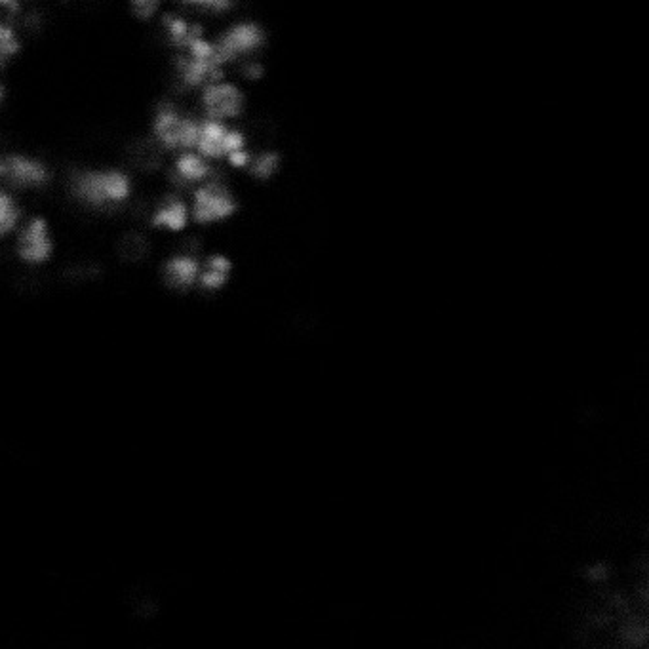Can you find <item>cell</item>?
<instances>
[{
    "mask_svg": "<svg viewBox=\"0 0 649 649\" xmlns=\"http://www.w3.org/2000/svg\"><path fill=\"white\" fill-rule=\"evenodd\" d=\"M168 176L176 191L187 193L208 181L210 177L217 176V172L214 162L198 155L197 151H185L174 155Z\"/></svg>",
    "mask_w": 649,
    "mask_h": 649,
    "instance_id": "cell-10",
    "label": "cell"
},
{
    "mask_svg": "<svg viewBox=\"0 0 649 649\" xmlns=\"http://www.w3.org/2000/svg\"><path fill=\"white\" fill-rule=\"evenodd\" d=\"M236 67H238L242 79L246 80H259L265 73V67H263V63L259 61V58L246 59V61L238 63Z\"/></svg>",
    "mask_w": 649,
    "mask_h": 649,
    "instance_id": "cell-22",
    "label": "cell"
},
{
    "mask_svg": "<svg viewBox=\"0 0 649 649\" xmlns=\"http://www.w3.org/2000/svg\"><path fill=\"white\" fill-rule=\"evenodd\" d=\"M14 254L25 267H42L56 252V238L50 223L42 216L23 219L14 233Z\"/></svg>",
    "mask_w": 649,
    "mask_h": 649,
    "instance_id": "cell-7",
    "label": "cell"
},
{
    "mask_svg": "<svg viewBox=\"0 0 649 649\" xmlns=\"http://www.w3.org/2000/svg\"><path fill=\"white\" fill-rule=\"evenodd\" d=\"M202 117L233 124L246 113V92L233 80L219 79L206 84L200 92Z\"/></svg>",
    "mask_w": 649,
    "mask_h": 649,
    "instance_id": "cell-9",
    "label": "cell"
},
{
    "mask_svg": "<svg viewBox=\"0 0 649 649\" xmlns=\"http://www.w3.org/2000/svg\"><path fill=\"white\" fill-rule=\"evenodd\" d=\"M174 2L185 10H193L208 16L229 14L236 6V0H174Z\"/></svg>",
    "mask_w": 649,
    "mask_h": 649,
    "instance_id": "cell-20",
    "label": "cell"
},
{
    "mask_svg": "<svg viewBox=\"0 0 649 649\" xmlns=\"http://www.w3.org/2000/svg\"><path fill=\"white\" fill-rule=\"evenodd\" d=\"M191 208L189 200L183 197L179 191L170 193L164 198H160L155 208L149 214V225L151 229H157L162 233L170 235H179L191 225Z\"/></svg>",
    "mask_w": 649,
    "mask_h": 649,
    "instance_id": "cell-12",
    "label": "cell"
},
{
    "mask_svg": "<svg viewBox=\"0 0 649 649\" xmlns=\"http://www.w3.org/2000/svg\"><path fill=\"white\" fill-rule=\"evenodd\" d=\"M132 14L141 21L153 20L157 18L162 2L164 0H128Z\"/></svg>",
    "mask_w": 649,
    "mask_h": 649,
    "instance_id": "cell-21",
    "label": "cell"
},
{
    "mask_svg": "<svg viewBox=\"0 0 649 649\" xmlns=\"http://www.w3.org/2000/svg\"><path fill=\"white\" fill-rule=\"evenodd\" d=\"M200 261L202 259L193 252H176L166 257V261L160 267L162 284L176 294H187L191 290H197Z\"/></svg>",
    "mask_w": 649,
    "mask_h": 649,
    "instance_id": "cell-11",
    "label": "cell"
},
{
    "mask_svg": "<svg viewBox=\"0 0 649 649\" xmlns=\"http://www.w3.org/2000/svg\"><path fill=\"white\" fill-rule=\"evenodd\" d=\"M191 221L210 227L229 221L238 212V198L219 176L210 177L191 191Z\"/></svg>",
    "mask_w": 649,
    "mask_h": 649,
    "instance_id": "cell-4",
    "label": "cell"
},
{
    "mask_svg": "<svg viewBox=\"0 0 649 649\" xmlns=\"http://www.w3.org/2000/svg\"><path fill=\"white\" fill-rule=\"evenodd\" d=\"M166 153L151 138L138 139L128 149V162L139 174H155L164 166Z\"/></svg>",
    "mask_w": 649,
    "mask_h": 649,
    "instance_id": "cell-15",
    "label": "cell"
},
{
    "mask_svg": "<svg viewBox=\"0 0 649 649\" xmlns=\"http://www.w3.org/2000/svg\"><path fill=\"white\" fill-rule=\"evenodd\" d=\"M20 52V29L14 25V21L0 20V71L18 58Z\"/></svg>",
    "mask_w": 649,
    "mask_h": 649,
    "instance_id": "cell-19",
    "label": "cell"
},
{
    "mask_svg": "<svg viewBox=\"0 0 649 649\" xmlns=\"http://www.w3.org/2000/svg\"><path fill=\"white\" fill-rule=\"evenodd\" d=\"M267 44V33L257 21L242 20L231 23L214 39L217 56L225 67L238 65L246 59L259 58Z\"/></svg>",
    "mask_w": 649,
    "mask_h": 649,
    "instance_id": "cell-6",
    "label": "cell"
},
{
    "mask_svg": "<svg viewBox=\"0 0 649 649\" xmlns=\"http://www.w3.org/2000/svg\"><path fill=\"white\" fill-rule=\"evenodd\" d=\"M200 118L187 113L174 101H164L155 109L151 122V138L166 155L195 151Z\"/></svg>",
    "mask_w": 649,
    "mask_h": 649,
    "instance_id": "cell-3",
    "label": "cell"
},
{
    "mask_svg": "<svg viewBox=\"0 0 649 649\" xmlns=\"http://www.w3.org/2000/svg\"><path fill=\"white\" fill-rule=\"evenodd\" d=\"M151 238L143 231H128L120 236L117 244L118 256L126 263H141L151 254Z\"/></svg>",
    "mask_w": 649,
    "mask_h": 649,
    "instance_id": "cell-17",
    "label": "cell"
},
{
    "mask_svg": "<svg viewBox=\"0 0 649 649\" xmlns=\"http://www.w3.org/2000/svg\"><path fill=\"white\" fill-rule=\"evenodd\" d=\"M21 0H0V12L8 14V18H14L21 10Z\"/></svg>",
    "mask_w": 649,
    "mask_h": 649,
    "instance_id": "cell-23",
    "label": "cell"
},
{
    "mask_svg": "<svg viewBox=\"0 0 649 649\" xmlns=\"http://www.w3.org/2000/svg\"><path fill=\"white\" fill-rule=\"evenodd\" d=\"M233 275V263L223 254H212L200 261L197 290L206 294H216L223 290Z\"/></svg>",
    "mask_w": 649,
    "mask_h": 649,
    "instance_id": "cell-14",
    "label": "cell"
},
{
    "mask_svg": "<svg viewBox=\"0 0 649 649\" xmlns=\"http://www.w3.org/2000/svg\"><path fill=\"white\" fill-rule=\"evenodd\" d=\"M67 193L84 210L111 214L134 198V179L120 168L75 170L67 179Z\"/></svg>",
    "mask_w": 649,
    "mask_h": 649,
    "instance_id": "cell-1",
    "label": "cell"
},
{
    "mask_svg": "<svg viewBox=\"0 0 649 649\" xmlns=\"http://www.w3.org/2000/svg\"><path fill=\"white\" fill-rule=\"evenodd\" d=\"M162 33L166 37L168 46L174 52L185 50L191 42L200 39L206 35L202 23L191 20L183 14H166L162 16Z\"/></svg>",
    "mask_w": 649,
    "mask_h": 649,
    "instance_id": "cell-13",
    "label": "cell"
},
{
    "mask_svg": "<svg viewBox=\"0 0 649 649\" xmlns=\"http://www.w3.org/2000/svg\"><path fill=\"white\" fill-rule=\"evenodd\" d=\"M4 98H6V88H4V84L0 82V105L4 103Z\"/></svg>",
    "mask_w": 649,
    "mask_h": 649,
    "instance_id": "cell-24",
    "label": "cell"
},
{
    "mask_svg": "<svg viewBox=\"0 0 649 649\" xmlns=\"http://www.w3.org/2000/svg\"><path fill=\"white\" fill-rule=\"evenodd\" d=\"M248 147L246 134L236 128L235 124L219 122L212 118H200L197 145L195 151L198 155L210 162H227L238 151Z\"/></svg>",
    "mask_w": 649,
    "mask_h": 649,
    "instance_id": "cell-8",
    "label": "cell"
},
{
    "mask_svg": "<svg viewBox=\"0 0 649 649\" xmlns=\"http://www.w3.org/2000/svg\"><path fill=\"white\" fill-rule=\"evenodd\" d=\"M23 221V208H21L18 195L8 191L0 185V240L12 238L18 231Z\"/></svg>",
    "mask_w": 649,
    "mask_h": 649,
    "instance_id": "cell-16",
    "label": "cell"
},
{
    "mask_svg": "<svg viewBox=\"0 0 649 649\" xmlns=\"http://www.w3.org/2000/svg\"><path fill=\"white\" fill-rule=\"evenodd\" d=\"M52 183L50 166L39 157L23 153H4L0 155V185L21 193H39Z\"/></svg>",
    "mask_w": 649,
    "mask_h": 649,
    "instance_id": "cell-5",
    "label": "cell"
},
{
    "mask_svg": "<svg viewBox=\"0 0 649 649\" xmlns=\"http://www.w3.org/2000/svg\"><path fill=\"white\" fill-rule=\"evenodd\" d=\"M280 168H282L280 153H276L273 149H265L259 153H252V160H250L246 172L256 181H269V179L278 176Z\"/></svg>",
    "mask_w": 649,
    "mask_h": 649,
    "instance_id": "cell-18",
    "label": "cell"
},
{
    "mask_svg": "<svg viewBox=\"0 0 649 649\" xmlns=\"http://www.w3.org/2000/svg\"><path fill=\"white\" fill-rule=\"evenodd\" d=\"M225 77L227 67L217 56L214 39L204 35L191 42L185 50L176 52L174 79L181 92H200L206 84Z\"/></svg>",
    "mask_w": 649,
    "mask_h": 649,
    "instance_id": "cell-2",
    "label": "cell"
}]
</instances>
